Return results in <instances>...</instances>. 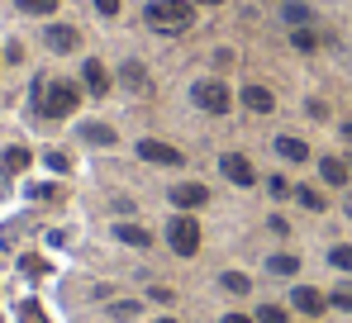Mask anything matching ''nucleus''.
Here are the masks:
<instances>
[{"mask_svg":"<svg viewBox=\"0 0 352 323\" xmlns=\"http://www.w3.org/2000/svg\"><path fill=\"white\" fill-rule=\"evenodd\" d=\"M190 96H195V105L205 109V114H224V109L234 105V96H229V86H224V81H195V86H190Z\"/></svg>","mask_w":352,"mask_h":323,"instance_id":"obj_4","label":"nucleus"},{"mask_svg":"<svg viewBox=\"0 0 352 323\" xmlns=\"http://www.w3.org/2000/svg\"><path fill=\"white\" fill-rule=\"evenodd\" d=\"M329 262H333L338 271H352V247H348V243H338V247L329 252Z\"/></svg>","mask_w":352,"mask_h":323,"instance_id":"obj_22","label":"nucleus"},{"mask_svg":"<svg viewBox=\"0 0 352 323\" xmlns=\"http://www.w3.org/2000/svg\"><path fill=\"white\" fill-rule=\"evenodd\" d=\"M195 5H219V0H195Z\"/></svg>","mask_w":352,"mask_h":323,"instance_id":"obj_32","label":"nucleus"},{"mask_svg":"<svg viewBox=\"0 0 352 323\" xmlns=\"http://www.w3.org/2000/svg\"><path fill=\"white\" fill-rule=\"evenodd\" d=\"M19 319H24V323H43V314H38V304H34V300H29V304H24V309H19Z\"/></svg>","mask_w":352,"mask_h":323,"instance_id":"obj_27","label":"nucleus"},{"mask_svg":"<svg viewBox=\"0 0 352 323\" xmlns=\"http://www.w3.org/2000/svg\"><path fill=\"white\" fill-rule=\"evenodd\" d=\"M224 323H257V319H248V314H229Z\"/></svg>","mask_w":352,"mask_h":323,"instance_id":"obj_30","label":"nucleus"},{"mask_svg":"<svg viewBox=\"0 0 352 323\" xmlns=\"http://www.w3.org/2000/svg\"><path fill=\"white\" fill-rule=\"evenodd\" d=\"M81 76H86V91H91V96H105V91H110V76H105V67H100V62H86V67H81Z\"/></svg>","mask_w":352,"mask_h":323,"instance_id":"obj_12","label":"nucleus"},{"mask_svg":"<svg viewBox=\"0 0 352 323\" xmlns=\"http://www.w3.org/2000/svg\"><path fill=\"white\" fill-rule=\"evenodd\" d=\"M343 133H348V138H352V119H348V124H343Z\"/></svg>","mask_w":352,"mask_h":323,"instance_id":"obj_31","label":"nucleus"},{"mask_svg":"<svg viewBox=\"0 0 352 323\" xmlns=\"http://www.w3.org/2000/svg\"><path fill=\"white\" fill-rule=\"evenodd\" d=\"M96 10L100 14H119V0H96Z\"/></svg>","mask_w":352,"mask_h":323,"instance_id":"obj_29","label":"nucleus"},{"mask_svg":"<svg viewBox=\"0 0 352 323\" xmlns=\"http://www.w3.org/2000/svg\"><path fill=\"white\" fill-rule=\"evenodd\" d=\"M276 153L286 162H309V148H305L300 138H276Z\"/></svg>","mask_w":352,"mask_h":323,"instance_id":"obj_15","label":"nucleus"},{"mask_svg":"<svg viewBox=\"0 0 352 323\" xmlns=\"http://www.w3.org/2000/svg\"><path fill=\"white\" fill-rule=\"evenodd\" d=\"M291 304L300 309V314H309V319H314V314H324V304H329V300H324L319 290H309V285H295Z\"/></svg>","mask_w":352,"mask_h":323,"instance_id":"obj_8","label":"nucleus"},{"mask_svg":"<svg viewBox=\"0 0 352 323\" xmlns=\"http://www.w3.org/2000/svg\"><path fill=\"white\" fill-rule=\"evenodd\" d=\"M14 5H19L24 14H53V10H58V0H14Z\"/></svg>","mask_w":352,"mask_h":323,"instance_id":"obj_20","label":"nucleus"},{"mask_svg":"<svg viewBox=\"0 0 352 323\" xmlns=\"http://www.w3.org/2000/svg\"><path fill=\"white\" fill-rule=\"evenodd\" d=\"M300 271V262H295L291 252H276L272 262H267V276H295Z\"/></svg>","mask_w":352,"mask_h":323,"instance_id":"obj_17","label":"nucleus"},{"mask_svg":"<svg viewBox=\"0 0 352 323\" xmlns=\"http://www.w3.org/2000/svg\"><path fill=\"white\" fill-rule=\"evenodd\" d=\"M138 157L143 162H153V166H181V148H172V143H157V138H143L138 143Z\"/></svg>","mask_w":352,"mask_h":323,"instance_id":"obj_5","label":"nucleus"},{"mask_svg":"<svg viewBox=\"0 0 352 323\" xmlns=\"http://www.w3.org/2000/svg\"><path fill=\"white\" fill-rule=\"evenodd\" d=\"M81 100V91L72 86V81H48V86H38V114L43 119H62V114H72Z\"/></svg>","mask_w":352,"mask_h":323,"instance_id":"obj_2","label":"nucleus"},{"mask_svg":"<svg viewBox=\"0 0 352 323\" xmlns=\"http://www.w3.org/2000/svg\"><path fill=\"white\" fill-rule=\"evenodd\" d=\"M205 200H210V190H205V186H195V181H186V186H176V190H172V205H176V210H200Z\"/></svg>","mask_w":352,"mask_h":323,"instance_id":"obj_7","label":"nucleus"},{"mask_svg":"<svg viewBox=\"0 0 352 323\" xmlns=\"http://www.w3.org/2000/svg\"><path fill=\"white\" fill-rule=\"evenodd\" d=\"M115 238L124 243V247H148V243H153V233H148V228H138V223H119Z\"/></svg>","mask_w":352,"mask_h":323,"instance_id":"obj_13","label":"nucleus"},{"mask_svg":"<svg viewBox=\"0 0 352 323\" xmlns=\"http://www.w3.org/2000/svg\"><path fill=\"white\" fill-rule=\"evenodd\" d=\"M167 238H172V252H176V257H195V252H200V223H195L190 214L172 219Z\"/></svg>","mask_w":352,"mask_h":323,"instance_id":"obj_3","label":"nucleus"},{"mask_svg":"<svg viewBox=\"0 0 352 323\" xmlns=\"http://www.w3.org/2000/svg\"><path fill=\"white\" fill-rule=\"evenodd\" d=\"M286 19H291V24H305V19H309V10H305V5H286Z\"/></svg>","mask_w":352,"mask_h":323,"instance_id":"obj_26","label":"nucleus"},{"mask_svg":"<svg viewBox=\"0 0 352 323\" xmlns=\"http://www.w3.org/2000/svg\"><path fill=\"white\" fill-rule=\"evenodd\" d=\"M219 166H224V176H229L234 186H252V181H257L252 162L243 157V153H229V157H219Z\"/></svg>","mask_w":352,"mask_h":323,"instance_id":"obj_6","label":"nucleus"},{"mask_svg":"<svg viewBox=\"0 0 352 323\" xmlns=\"http://www.w3.org/2000/svg\"><path fill=\"white\" fill-rule=\"evenodd\" d=\"M81 138H86V143H96V148H110V143H115V129H105V124H86V129H81Z\"/></svg>","mask_w":352,"mask_h":323,"instance_id":"obj_16","label":"nucleus"},{"mask_svg":"<svg viewBox=\"0 0 352 323\" xmlns=\"http://www.w3.org/2000/svg\"><path fill=\"white\" fill-rule=\"evenodd\" d=\"M224 290H229V295H248V290H252V280H248L243 271H229V276H224Z\"/></svg>","mask_w":352,"mask_h":323,"instance_id":"obj_18","label":"nucleus"},{"mask_svg":"<svg viewBox=\"0 0 352 323\" xmlns=\"http://www.w3.org/2000/svg\"><path fill=\"white\" fill-rule=\"evenodd\" d=\"M295 200H300V205H305L309 214H324V210H329L324 190H314V186H300V190H295Z\"/></svg>","mask_w":352,"mask_h":323,"instance_id":"obj_14","label":"nucleus"},{"mask_svg":"<svg viewBox=\"0 0 352 323\" xmlns=\"http://www.w3.org/2000/svg\"><path fill=\"white\" fill-rule=\"evenodd\" d=\"M195 19V0H153L148 5V24L162 34H181Z\"/></svg>","mask_w":352,"mask_h":323,"instance_id":"obj_1","label":"nucleus"},{"mask_svg":"<svg viewBox=\"0 0 352 323\" xmlns=\"http://www.w3.org/2000/svg\"><path fill=\"white\" fill-rule=\"evenodd\" d=\"M243 105L252 109V114H272V109H276V96H272L267 86H248V91H243Z\"/></svg>","mask_w":352,"mask_h":323,"instance_id":"obj_9","label":"nucleus"},{"mask_svg":"<svg viewBox=\"0 0 352 323\" xmlns=\"http://www.w3.org/2000/svg\"><path fill=\"white\" fill-rule=\"evenodd\" d=\"M24 166H29V153H24V148H10V153H5V171H10V176L24 171Z\"/></svg>","mask_w":352,"mask_h":323,"instance_id":"obj_21","label":"nucleus"},{"mask_svg":"<svg viewBox=\"0 0 352 323\" xmlns=\"http://www.w3.org/2000/svg\"><path fill=\"white\" fill-rule=\"evenodd\" d=\"M295 48H300V53H314V48H319V38H314L309 29H295Z\"/></svg>","mask_w":352,"mask_h":323,"instance_id":"obj_23","label":"nucleus"},{"mask_svg":"<svg viewBox=\"0 0 352 323\" xmlns=\"http://www.w3.org/2000/svg\"><path fill=\"white\" fill-rule=\"evenodd\" d=\"M110 314H115V319H133V314H138V304H133V300H119Z\"/></svg>","mask_w":352,"mask_h":323,"instance_id":"obj_25","label":"nucleus"},{"mask_svg":"<svg viewBox=\"0 0 352 323\" xmlns=\"http://www.w3.org/2000/svg\"><path fill=\"white\" fill-rule=\"evenodd\" d=\"M157 323H176V319H157Z\"/></svg>","mask_w":352,"mask_h":323,"instance_id":"obj_33","label":"nucleus"},{"mask_svg":"<svg viewBox=\"0 0 352 323\" xmlns=\"http://www.w3.org/2000/svg\"><path fill=\"white\" fill-rule=\"evenodd\" d=\"M257 323H291V314H286L281 304H262V309H257Z\"/></svg>","mask_w":352,"mask_h":323,"instance_id":"obj_19","label":"nucleus"},{"mask_svg":"<svg viewBox=\"0 0 352 323\" xmlns=\"http://www.w3.org/2000/svg\"><path fill=\"white\" fill-rule=\"evenodd\" d=\"M319 171H324L329 186H348V176H352V166L343 157H324V162H319Z\"/></svg>","mask_w":352,"mask_h":323,"instance_id":"obj_11","label":"nucleus"},{"mask_svg":"<svg viewBox=\"0 0 352 323\" xmlns=\"http://www.w3.org/2000/svg\"><path fill=\"white\" fill-rule=\"evenodd\" d=\"M124 81H129V86H143V67H138V62H124Z\"/></svg>","mask_w":352,"mask_h":323,"instance_id":"obj_24","label":"nucleus"},{"mask_svg":"<svg viewBox=\"0 0 352 323\" xmlns=\"http://www.w3.org/2000/svg\"><path fill=\"white\" fill-rule=\"evenodd\" d=\"M333 304H338V309H352V290H348V285H343V290H333Z\"/></svg>","mask_w":352,"mask_h":323,"instance_id":"obj_28","label":"nucleus"},{"mask_svg":"<svg viewBox=\"0 0 352 323\" xmlns=\"http://www.w3.org/2000/svg\"><path fill=\"white\" fill-rule=\"evenodd\" d=\"M76 43H81L76 29H67V24H53V29H48V48H53V53H72Z\"/></svg>","mask_w":352,"mask_h":323,"instance_id":"obj_10","label":"nucleus"}]
</instances>
